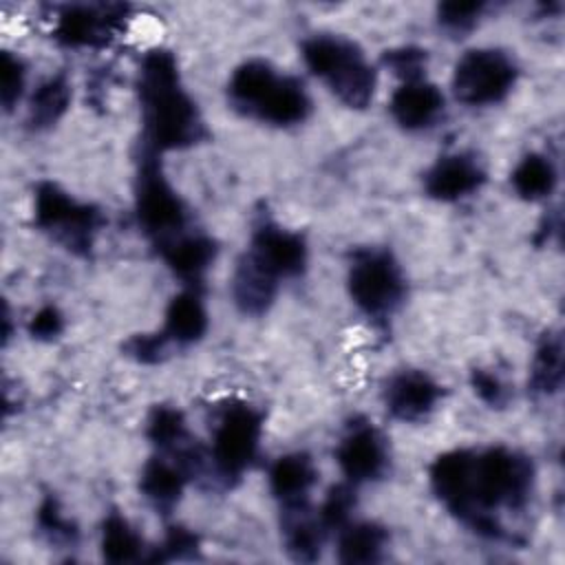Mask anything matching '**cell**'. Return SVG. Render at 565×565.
<instances>
[{
  "label": "cell",
  "mask_w": 565,
  "mask_h": 565,
  "mask_svg": "<svg viewBox=\"0 0 565 565\" xmlns=\"http://www.w3.org/2000/svg\"><path fill=\"white\" fill-rule=\"evenodd\" d=\"M534 486L532 461L505 446L472 450L466 488L450 512L486 539H503L505 530L497 510L525 508Z\"/></svg>",
  "instance_id": "1"
},
{
  "label": "cell",
  "mask_w": 565,
  "mask_h": 565,
  "mask_svg": "<svg viewBox=\"0 0 565 565\" xmlns=\"http://www.w3.org/2000/svg\"><path fill=\"white\" fill-rule=\"evenodd\" d=\"M137 90L146 128V148L181 150L207 137L194 99L181 84L179 64L166 49H152L139 64Z\"/></svg>",
  "instance_id": "2"
},
{
  "label": "cell",
  "mask_w": 565,
  "mask_h": 565,
  "mask_svg": "<svg viewBox=\"0 0 565 565\" xmlns=\"http://www.w3.org/2000/svg\"><path fill=\"white\" fill-rule=\"evenodd\" d=\"M227 97L241 115L271 126H296L311 113V99L302 82L280 75L265 60H247L236 66L227 84Z\"/></svg>",
  "instance_id": "3"
},
{
  "label": "cell",
  "mask_w": 565,
  "mask_h": 565,
  "mask_svg": "<svg viewBox=\"0 0 565 565\" xmlns=\"http://www.w3.org/2000/svg\"><path fill=\"white\" fill-rule=\"evenodd\" d=\"M307 68L349 108H366L375 93V68L349 38L316 33L302 42Z\"/></svg>",
  "instance_id": "4"
},
{
  "label": "cell",
  "mask_w": 565,
  "mask_h": 565,
  "mask_svg": "<svg viewBox=\"0 0 565 565\" xmlns=\"http://www.w3.org/2000/svg\"><path fill=\"white\" fill-rule=\"evenodd\" d=\"M33 223L62 247L77 256H88L104 214L93 203L77 201L53 181H42L33 196Z\"/></svg>",
  "instance_id": "5"
},
{
  "label": "cell",
  "mask_w": 565,
  "mask_h": 565,
  "mask_svg": "<svg viewBox=\"0 0 565 565\" xmlns=\"http://www.w3.org/2000/svg\"><path fill=\"white\" fill-rule=\"evenodd\" d=\"M135 214L139 227L161 249L174 238L188 234V210L183 199L166 179L154 150L146 148L135 179Z\"/></svg>",
  "instance_id": "6"
},
{
  "label": "cell",
  "mask_w": 565,
  "mask_h": 565,
  "mask_svg": "<svg viewBox=\"0 0 565 565\" xmlns=\"http://www.w3.org/2000/svg\"><path fill=\"white\" fill-rule=\"evenodd\" d=\"M347 285L355 307L373 320H386L406 296V280L397 260L377 247L353 252Z\"/></svg>",
  "instance_id": "7"
},
{
  "label": "cell",
  "mask_w": 565,
  "mask_h": 565,
  "mask_svg": "<svg viewBox=\"0 0 565 565\" xmlns=\"http://www.w3.org/2000/svg\"><path fill=\"white\" fill-rule=\"evenodd\" d=\"M514 60L499 49L466 51L452 71V93L461 104L486 106L501 102L516 82Z\"/></svg>",
  "instance_id": "8"
},
{
  "label": "cell",
  "mask_w": 565,
  "mask_h": 565,
  "mask_svg": "<svg viewBox=\"0 0 565 565\" xmlns=\"http://www.w3.org/2000/svg\"><path fill=\"white\" fill-rule=\"evenodd\" d=\"M263 435V415L249 404H232L223 411L212 435V459L225 481L241 479L254 463Z\"/></svg>",
  "instance_id": "9"
},
{
  "label": "cell",
  "mask_w": 565,
  "mask_h": 565,
  "mask_svg": "<svg viewBox=\"0 0 565 565\" xmlns=\"http://www.w3.org/2000/svg\"><path fill=\"white\" fill-rule=\"evenodd\" d=\"M124 18L121 4H68L57 13L53 38L71 49L104 46L121 29Z\"/></svg>",
  "instance_id": "10"
},
{
  "label": "cell",
  "mask_w": 565,
  "mask_h": 565,
  "mask_svg": "<svg viewBox=\"0 0 565 565\" xmlns=\"http://www.w3.org/2000/svg\"><path fill=\"white\" fill-rule=\"evenodd\" d=\"M335 461L347 481L353 486L380 479L388 466L384 437L373 424L353 419L335 448Z\"/></svg>",
  "instance_id": "11"
},
{
  "label": "cell",
  "mask_w": 565,
  "mask_h": 565,
  "mask_svg": "<svg viewBox=\"0 0 565 565\" xmlns=\"http://www.w3.org/2000/svg\"><path fill=\"white\" fill-rule=\"evenodd\" d=\"M247 252L278 278L300 276L307 267V243L302 234L263 221L249 241Z\"/></svg>",
  "instance_id": "12"
},
{
  "label": "cell",
  "mask_w": 565,
  "mask_h": 565,
  "mask_svg": "<svg viewBox=\"0 0 565 565\" xmlns=\"http://www.w3.org/2000/svg\"><path fill=\"white\" fill-rule=\"evenodd\" d=\"M441 397V386L424 371L408 369L395 373L384 388L386 411L399 422L426 419Z\"/></svg>",
  "instance_id": "13"
},
{
  "label": "cell",
  "mask_w": 565,
  "mask_h": 565,
  "mask_svg": "<svg viewBox=\"0 0 565 565\" xmlns=\"http://www.w3.org/2000/svg\"><path fill=\"white\" fill-rule=\"evenodd\" d=\"M486 181L483 166L466 152L439 157L424 174V190L435 201H459L475 194Z\"/></svg>",
  "instance_id": "14"
},
{
  "label": "cell",
  "mask_w": 565,
  "mask_h": 565,
  "mask_svg": "<svg viewBox=\"0 0 565 565\" xmlns=\"http://www.w3.org/2000/svg\"><path fill=\"white\" fill-rule=\"evenodd\" d=\"M391 115L406 130H424L430 128L444 113V95L441 90L426 82H404L391 95Z\"/></svg>",
  "instance_id": "15"
},
{
  "label": "cell",
  "mask_w": 565,
  "mask_h": 565,
  "mask_svg": "<svg viewBox=\"0 0 565 565\" xmlns=\"http://www.w3.org/2000/svg\"><path fill=\"white\" fill-rule=\"evenodd\" d=\"M278 280L245 249L232 276V298L245 316H263L276 298Z\"/></svg>",
  "instance_id": "16"
},
{
  "label": "cell",
  "mask_w": 565,
  "mask_h": 565,
  "mask_svg": "<svg viewBox=\"0 0 565 565\" xmlns=\"http://www.w3.org/2000/svg\"><path fill=\"white\" fill-rule=\"evenodd\" d=\"M282 543L287 554L298 563H311L320 556L322 541H324V525L318 519V512L313 514V508L309 501L296 503V505H282Z\"/></svg>",
  "instance_id": "17"
},
{
  "label": "cell",
  "mask_w": 565,
  "mask_h": 565,
  "mask_svg": "<svg viewBox=\"0 0 565 565\" xmlns=\"http://www.w3.org/2000/svg\"><path fill=\"white\" fill-rule=\"evenodd\" d=\"M318 470L309 455L289 452L278 457L269 468V490L282 505H296L309 501V492L316 483Z\"/></svg>",
  "instance_id": "18"
},
{
  "label": "cell",
  "mask_w": 565,
  "mask_h": 565,
  "mask_svg": "<svg viewBox=\"0 0 565 565\" xmlns=\"http://www.w3.org/2000/svg\"><path fill=\"white\" fill-rule=\"evenodd\" d=\"M159 252H161L166 265L181 280L190 282L194 287L196 282H201L203 274L214 263L216 243L201 232H188V234L174 238L172 243L163 245Z\"/></svg>",
  "instance_id": "19"
},
{
  "label": "cell",
  "mask_w": 565,
  "mask_h": 565,
  "mask_svg": "<svg viewBox=\"0 0 565 565\" xmlns=\"http://www.w3.org/2000/svg\"><path fill=\"white\" fill-rule=\"evenodd\" d=\"M188 479L190 475L174 459L152 457L141 470L139 490L157 512L170 514L179 503Z\"/></svg>",
  "instance_id": "20"
},
{
  "label": "cell",
  "mask_w": 565,
  "mask_h": 565,
  "mask_svg": "<svg viewBox=\"0 0 565 565\" xmlns=\"http://www.w3.org/2000/svg\"><path fill=\"white\" fill-rule=\"evenodd\" d=\"M207 331V311L199 289L190 287L177 294L166 309L163 333L174 344H192Z\"/></svg>",
  "instance_id": "21"
},
{
  "label": "cell",
  "mask_w": 565,
  "mask_h": 565,
  "mask_svg": "<svg viewBox=\"0 0 565 565\" xmlns=\"http://www.w3.org/2000/svg\"><path fill=\"white\" fill-rule=\"evenodd\" d=\"M146 435L159 450L170 452L177 461H188L199 452V448L192 444V437L188 435V426L179 408L166 404L154 406L148 415Z\"/></svg>",
  "instance_id": "22"
},
{
  "label": "cell",
  "mask_w": 565,
  "mask_h": 565,
  "mask_svg": "<svg viewBox=\"0 0 565 565\" xmlns=\"http://www.w3.org/2000/svg\"><path fill=\"white\" fill-rule=\"evenodd\" d=\"M388 532L371 521L347 523L340 530L338 541V561L344 565H366L377 563L386 547Z\"/></svg>",
  "instance_id": "23"
},
{
  "label": "cell",
  "mask_w": 565,
  "mask_h": 565,
  "mask_svg": "<svg viewBox=\"0 0 565 565\" xmlns=\"http://www.w3.org/2000/svg\"><path fill=\"white\" fill-rule=\"evenodd\" d=\"M563 386V338L558 331L543 333L536 344L532 371H530V391L534 395L550 397Z\"/></svg>",
  "instance_id": "24"
},
{
  "label": "cell",
  "mask_w": 565,
  "mask_h": 565,
  "mask_svg": "<svg viewBox=\"0 0 565 565\" xmlns=\"http://www.w3.org/2000/svg\"><path fill=\"white\" fill-rule=\"evenodd\" d=\"M71 104V82L64 73L44 79L29 102V126L35 130L51 128L62 119Z\"/></svg>",
  "instance_id": "25"
},
{
  "label": "cell",
  "mask_w": 565,
  "mask_h": 565,
  "mask_svg": "<svg viewBox=\"0 0 565 565\" xmlns=\"http://www.w3.org/2000/svg\"><path fill=\"white\" fill-rule=\"evenodd\" d=\"M558 181V172L550 157L532 152L525 154L510 174V183L514 192L525 201H539L554 192Z\"/></svg>",
  "instance_id": "26"
},
{
  "label": "cell",
  "mask_w": 565,
  "mask_h": 565,
  "mask_svg": "<svg viewBox=\"0 0 565 565\" xmlns=\"http://www.w3.org/2000/svg\"><path fill=\"white\" fill-rule=\"evenodd\" d=\"M102 556L108 563H135L146 561L143 541L135 532V527L117 512H110L102 523V539H99Z\"/></svg>",
  "instance_id": "27"
},
{
  "label": "cell",
  "mask_w": 565,
  "mask_h": 565,
  "mask_svg": "<svg viewBox=\"0 0 565 565\" xmlns=\"http://www.w3.org/2000/svg\"><path fill=\"white\" fill-rule=\"evenodd\" d=\"M38 527L53 545H75L77 527L62 514V508L53 494H46L38 508Z\"/></svg>",
  "instance_id": "28"
},
{
  "label": "cell",
  "mask_w": 565,
  "mask_h": 565,
  "mask_svg": "<svg viewBox=\"0 0 565 565\" xmlns=\"http://www.w3.org/2000/svg\"><path fill=\"white\" fill-rule=\"evenodd\" d=\"M355 508V492H353V483H335L329 488L320 510H318V519L324 525V530H342L349 519L351 512Z\"/></svg>",
  "instance_id": "29"
},
{
  "label": "cell",
  "mask_w": 565,
  "mask_h": 565,
  "mask_svg": "<svg viewBox=\"0 0 565 565\" xmlns=\"http://www.w3.org/2000/svg\"><path fill=\"white\" fill-rule=\"evenodd\" d=\"M426 62H428V53L419 46H399V49L384 51L382 55V64L404 82L422 79L426 71Z\"/></svg>",
  "instance_id": "30"
},
{
  "label": "cell",
  "mask_w": 565,
  "mask_h": 565,
  "mask_svg": "<svg viewBox=\"0 0 565 565\" xmlns=\"http://www.w3.org/2000/svg\"><path fill=\"white\" fill-rule=\"evenodd\" d=\"M483 9V2H441L437 7V20L450 33H466L477 24Z\"/></svg>",
  "instance_id": "31"
},
{
  "label": "cell",
  "mask_w": 565,
  "mask_h": 565,
  "mask_svg": "<svg viewBox=\"0 0 565 565\" xmlns=\"http://www.w3.org/2000/svg\"><path fill=\"white\" fill-rule=\"evenodd\" d=\"M199 550V536L192 534L190 530L177 525V527H170L163 543L159 547H154L146 561H174V558H190L194 556Z\"/></svg>",
  "instance_id": "32"
},
{
  "label": "cell",
  "mask_w": 565,
  "mask_h": 565,
  "mask_svg": "<svg viewBox=\"0 0 565 565\" xmlns=\"http://www.w3.org/2000/svg\"><path fill=\"white\" fill-rule=\"evenodd\" d=\"M172 342L166 338V333H137L124 344V353L137 362L143 364H157L166 358L168 347Z\"/></svg>",
  "instance_id": "33"
},
{
  "label": "cell",
  "mask_w": 565,
  "mask_h": 565,
  "mask_svg": "<svg viewBox=\"0 0 565 565\" xmlns=\"http://www.w3.org/2000/svg\"><path fill=\"white\" fill-rule=\"evenodd\" d=\"M0 68H2V106L4 110H11L24 90L26 71L22 60L11 51H2Z\"/></svg>",
  "instance_id": "34"
},
{
  "label": "cell",
  "mask_w": 565,
  "mask_h": 565,
  "mask_svg": "<svg viewBox=\"0 0 565 565\" xmlns=\"http://www.w3.org/2000/svg\"><path fill=\"white\" fill-rule=\"evenodd\" d=\"M470 384L479 399L486 402L490 408H503L510 399L508 384L497 373H490L486 369H475L470 373Z\"/></svg>",
  "instance_id": "35"
},
{
  "label": "cell",
  "mask_w": 565,
  "mask_h": 565,
  "mask_svg": "<svg viewBox=\"0 0 565 565\" xmlns=\"http://www.w3.org/2000/svg\"><path fill=\"white\" fill-rule=\"evenodd\" d=\"M64 331V316L55 305L40 307L29 320V335L35 340H55Z\"/></svg>",
  "instance_id": "36"
}]
</instances>
